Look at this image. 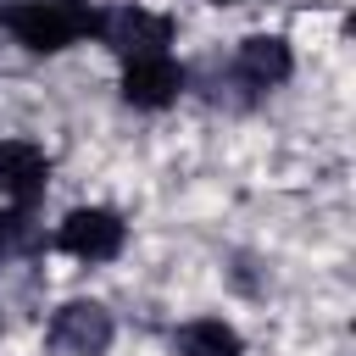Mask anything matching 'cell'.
Instances as JSON below:
<instances>
[{
	"mask_svg": "<svg viewBox=\"0 0 356 356\" xmlns=\"http://www.w3.org/2000/svg\"><path fill=\"white\" fill-rule=\"evenodd\" d=\"M0 28L28 56H61L100 33V0H0Z\"/></svg>",
	"mask_w": 356,
	"mask_h": 356,
	"instance_id": "1",
	"label": "cell"
},
{
	"mask_svg": "<svg viewBox=\"0 0 356 356\" xmlns=\"http://www.w3.org/2000/svg\"><path fill=\"white\" fill-rule=\"evenodd\" d=\"M289 72H295L289 39H284V33H250V39L234 44L217 89L228 83V106H256L261 95H273L278 83H289Z\"/></svg>",
	"mask_w": 356,
	"mask_h": 356,
	"instance_id": "2",
	"label": "cell"
},
{
	"mask_svg": "<svg viewBox=\"0 0 356 356\" xmlns=\"http://www.w3.org/2000/svg\"><path fill=\"white\" fill-rule=\"evenodd\" d=\"M122 245H128V222H122V211H111V206H78V211H67V217L56 222V234H50V250H61V256H72V261H89V267L117 261Z\"/></svg>",
	"mask_w": 356,
	"mask_h": 356,
	"instance_id": "3",
	"label": "cell"
},
{
	"mask_svg": "<svg viewBox=\"0 0 356 356\" xmlns=\"http://www.w3.org/2000/svg\"><path fill=\"white\" fill-rule=\"evenodd\" d=\"M172 33L178 22L167 11H145V6H100V44L117 56V61H134V56H156V50H172Z\"/></svg>",
	"mask_w": 356,
	"mask_h": 356,
	"instance_id": "4",
	"label": "cell"
},
{
	"mask_svg": "<svg viewBox=\"0 0 356 356\" xmlns=\"http://www.w3.org/2000/svg\"><path fill=\"white\" fill-rule=\"evenodd\" d=\"M50 350L61 356H106L111 339H117V317L100 306V300H61L50 312V328H44Z\"/></svg>",
	"mask_w": 356,
	"mask_h": 356,
	"instance_id": "5",
	"label": "cell"
},
{
	"mask_svg": "<svg viewBox=\"0 0 356 356\" xmlns=\"http://www.w3.org/2000/svg\"><path fill=\"white\" fill-rule=\"evenodd\" d=\"M184 89H189V72L178 67L172 50L122 61V100H128L134 111H167V106H178Z\"/></svg>",
	"mask_w": 356,
	"mask_h": 356,
	"instance_id": "6",
	"label": "cell"
},
{
	"mask_svg": "<svg viewBox=\"0 0 356 356\" xmlns=\"http://www.w3.org/2000/svg\"><path fill=\"white\" fill-rule=\"evenodd\" d=\"M50 189V156L33 139H0V195L11 206H39Z\"/></svg>",
	"mask_w": 356,
	"mask_h": 356,
	"instance_id": "7",
	"label": "cell"
},
{
	"mask_svg": "<svg viewBox=\"0 0 356 356\" xmlns=\"http://www.w3.org/2000/svg\"><path fill=\"white\" fill-rule=\"evenodd\" d=\"M172 350L178 356H245V339L222 317H195V323L172 328Z\"/></svg>",
	"mask_w": 356,
	"mask_h": 356,
	"instance_id": "8",
	"label": "cell"
},
{
	"mask_svg": "<svg viewBox=\"0 0 356 356\" xmlns=\"http://www.w3.org/2000/svg\"><path fill=\"white\" fill-rule=\"evenodd\" d=\"M28 239H33V211L28 206H6L0 211V261H11Z\"/></svg>",
	"mask_w": 356,
	"mask_h": 356,
	"instance_id": "9",
	"label": "cell"
},
{
	"mask_svg": "<svg viewBox=\"0 0 356 356\" xmlns=\"http://www.w3.org/2000/svg\"><path fill=\"white\" fill-rule=\"evenodd\" d=\"M217 6H239V0H217Z\"/></svg>",
	"mask_w": 356,
	"mask_h": 356,
	"instance_id": "10",
	"label": "cell"
}]
</instances>
